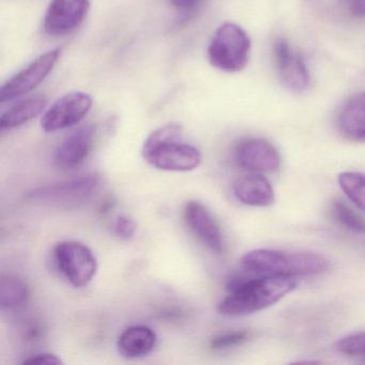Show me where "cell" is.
<instances>
[{"mask_svg":"<svg viewBox=\"0 0 365 365\" xmlns=\"http://www.w3.org/2000/svg\"><path fill=\"white\" fill-rule=\"evenodd\" d=\"M297 285L294 277L236 274L228 281V294L217 305V312L224 316L250 315L279 302Z\"/></svg>","mask_w":365,"mask_h":365,"instance_id":"cell-1","label":"cell"},{"mask_svg":"<svg viewBox=\"0 0 365 365\" xmlns=\"http://www.w3.org/2000/svg\"><path fill=\"white\" fill-rule=\"evenodd\" d=\"M240 266L249 274L294 277L322 274L328 270L329 262L314 252L257 249L245 253Z\"/></svg>","mask_w":365,"mask_h":365,"instance_id":"cell-2","label":"cell"},{"mask_svg":"<svg viewBox=\"0 0 365 365\" xmlns=\"http://www.w3.org/2000/svg\"><path fill=\"white\" fill-rule=\"evenodd\" d=\"M182 127L170 123L149 134L142 148L147 163L166 172L185 173L202 163V153L196 147L181 142Z\"/></svg>","mask_w":365,"mask_h":365,"instance_id":"cell-3","label":"cell"},{"mask_svg":"<svg viewBox=\"0 0 365 365\" xmlns=\"http://www.w3.org/2000/svg\"><path fill=\"white\" fill-rule=\"evenodd\" d=\"M251 40L238 25L225 23L215 31L208 46L211 65L224 72H239L249 61Z\"/></svg>","mask_w":365,"mask_h":365,"instance_id":"cell-4","label":"cell"},{"mask_svg":"<svg viewBox=\"0 0 365 365\" xmlns=\"http://www.w3.org/2000/svg\"><path fill=\"white\" fill-rule=\"evenodd\" d=\"M53 258L59 272L76 288L88 285L97 274L95 254L80 241H61L53 249Z\"/></svg>","mask_w":365,"mask_h":365,"instance_id":"cell-5","label":"cell"},{"mask_svg":"<svg viewBox=\"0 0 365 365\" xmlns=\"http://www.w3.org/2000/svg\"><path fill=\"white\" fill-rule=\"evenodd\" d=\"M99 183V175L91 173L78 178L36 187L26 194V197L33 202L54 206H78L93 196Z\"/></svg>","mask_w":365,"mask_h":365,"instance_id":"cell-6","label":"cell"},{"mask_svg":"<svg viewBox=\"0 0 365 365\" xmlns=\"http://www.w3.org/2000/svg\"><path fill=\"white\" fill-rule=\"evenodd\" d=\"M61 53V48L50 51L12 76L0 89V102L5 103L11 101L37 88L54 69Z\"/></svg>","mask_w":365,"mask_h":365,"instance_id":"cell-7","label":"cell"},{"mask_svg":"<svg viewBox=\"0 0 365 365\" xmlns=\"http://www.w3.org/2000/svg\"><path fill=\"white\" fill-rule=\"evenodd\" d=\"M93 108L91 96L74 91L57 100L44 113L41 127L48 133L61 131L80 123Z\"/></svg>","mask_w":365,"mask_h":365,"instance_id":"cell-8","label":"cell"},{"mask_svg":"<svg viewBox=\"0 0 365 365\" xmlns=\"http://www.w3.org/2000/svg\"><path fill=\"white\" fill-rule=\"evenodd\" d=\"M89 8V0H51L44 16V31L51 37L69 35L84 22Z\"/></svg>","mask_w":365,"mask_h":365,"instance_id":"cell-9","label":"cell"},{"mask_svg":"<svg viewBox=\"0 0 365 365\" xmlns=\"http://www.w3.org/2000/svg\"><path fill=\"white\" fill-rule=\"evenodd\" d=\"M237 164L249 173L271 174L281 166L277 149L264 138L242 140L235 150Z\"/></svg>","mask_w":365,"mask_h":365,"instance_id":"cell-10","label":"cell"},{"mask_svg":"<svg viewBox=\"0 0 365 365\" xmlns=\"http://www.w3.org/2000/svg\"><path fill=\"white\" fill-rule=\"evenodd\" d=\"M273 56L279 78L292 93H302L309 84V74L301 55L294 52L285 39L275 40Z\"/></svg>","mask_w":365,"mask_h":365,"instance_id":"cell-11","label":"cell"},{"mask_svg":"<svg viewBox=\"0 0 365 365\" xmlns=\"http://www.w3.org/2000/svg\"><path fill=\"white\" fill-rule=\"evenodd\" d=\"M183 217L187 227L205 247L213 253L221 254L223 252L221 227L205 205L196 200H190L185 204Z\"/></svg>","mask_w":365,"mask_h":365,"instance_id":"cell-12","label":"cell"},{"mask_svg":"<svg viewBox=\"0 0 365 365\" xmlns=\"http://www.w3.org/2000/svg\"><path fill=\"white\" fill-rule=\"evenodd\" d=\"M96 130L85 125L67 136L54 153V162L61 170H76L85 163L93 150Z\"/></svg>","mask_w":365,"mask_h":365,"instance_id":"cell-13","label":"cell"},{"mask_svg":"<svg viewBox=\"0 0 365 365\" xmlns=\"http://www.w3.org/2000/svg\"><path fill=\"white\" fill-rule=\"evenodd\" d=\"M235 197L251 207H270L274 204L275 193L268 179L257 173L239 177L232 183Z\"/></svg>","mask_w":365,"mask_h":365,"instance_id":"cell-14","label":"cell"},{"mask_svg":"<svg viewBox=\"0 0 365 365\" xmlns=\"http://www.w3.org/2000/svg\"><path fill=\"white\" fill-rule=\"evenodd\" d=\"M158 336L153 329L143 324L131 326L123 331L117 339V350L125 359L148 356L157 346Z\"/></svg>","mask_w":365,"mask_h":365,"instance_id":"cell-15","label":"cell"},{"mask_svg":"<svg viewBox=\"0 0 365 365\" xmlns=\"http://www.w3.org/2000/svg\"><path fill=\"white\" fill-rule=\"evenodd\" d=\"M337 127L346 140L365 143V93L348 100L339 112Z\"/></svg>","mask_w":365,"mask_h":365,"instance_id":"cell-16","label":"cell"},{"mask_svg":"<svg viewBox=\"0 0 365 365\" xmlns=\"http://www.w3.org/2000/svg\"><path fill=\"white\" fill-rule=\"evenodd\" d=\"M48 100L44 97H31L14 104L0 118V128L3 130L21 127L41 114Z\"/></svg>","mask_w":365,"mask_h":365,"instance_id":"cell-17","label":"cell"},{"mask_svg":"<svg viewBox=\"0 0 365 365\" xmlns=\"http://www.w3.org/2000/svg\"><path fill=\"white\" fill-rule=\"evenodd\" d=\"M29 288L21 277L5 275L0 283V305L6 311H19L26 305Z\"/></svg>","mask_w":365,"mask_h":365,"instance_id":"cell-18","label":"cell"},{"mask_svg":"<svg viewBox=\"0 0 365 365\" xmlns=\"http://www.w3.org/2000/svg\"><path fill=\"white\" fill-rule=\"evenodd\" d=\"M339 187L346 196L365 213V174L344 172L339 175Z\"/></svg>","mask_w":365,"mask_h":365,"instance_id":"cell-19","label":"cell"},{"mask_svg":"<svg viewBox=\"0 0 365 365\" xmlns=\"http://www.w3.org/2000/svg\"><path fill=\"white\" fill-rule=\"evenodd\" d=\"M330 213L333 219L345 230L356 235H365V221L360 215L352 210L341 200L331 202Z\"/></svg>","mask_w":365,"mask_h":365,"instance_id":"cell-20","label":"cell"},{"mask_svg":"<svg viewBox=\"0 0 365 365\" xmlns=\"http://www.w3.org/2000/svg\"><path fill=\"white\" fill-rule=\"evenodd\" d=\"M250 337L251 332L247 330L225 331L215 335L210 339V348L215 351H224L247 343Z\"/></svg>","mask_w":365,"mask_h":365,"instance_id":"cell-21","label":"cell"},{"mask_svg":"<svg viewBox=\"0 0 365 365\" xmlns=\"http://www.w3.org/2000/svg\"><path fill=\"white\" fill-rule=\"evenodd\" d=\"M335 350L344 356L365 359V332H356L341 337L334 344Z\"/></svg>","mask_w":365,"mask_h":365,"instance_id":"cell-22","label":"cell"},{"mask_svg":"<svg viewBox=\"0 0 365 365\" xmlns=\"http://www.w3.org/2000/svg\"><path fill=\"white\" fill-rule=\"evenodd\" d=\"M135 221L128 215H120L117 217L114 224V232L117 237L123 240H130L133 238L136 232Z\"/></svg>","mask_w":365,"mask_h":365,"instance_id":"cell-23","label":"cell"},{"mask_svg":"<svg viewBox=\"0 0 365 365\" xmlns=\"http://www.w3.org/2000/svg\"><path fill=\"white\" fill-rule=\"evenodd\" d=\"M23 364L29 365H59L63 364V360L54 354H36L29 356L23 361Z\"/></svg>","mask_w":365,"mask_h":365,"instance_id":"cell-24","label":"cell"},{"mask_svg":"<svg viewBox=\"0 0 365 365\" xmlns=\"http://www.w3.org/2000/svg\"><path fill=\"white\" fill-rule=\"evenodd\" d=\"M344 9L356 19H365V0H339Z\"/></svg>","mask_w":365,"mask_h":365,"instance_id":"cell-25","label":"cell"},{"mask_svg":"<svg viewBox=\"0 0 365 365\" xmlns=\"http://www.w3.org/2000/svg\"><path fill=\"white\" fill-rule=\"evenodd\" d=\"M168 1L173 7L177 8V9L189 10L195 8L200 0H168Z\"/></svg>","mask_w":365,"mask_h":365,"instance_id":"cell-26","label":"cell"}]
</instances>
